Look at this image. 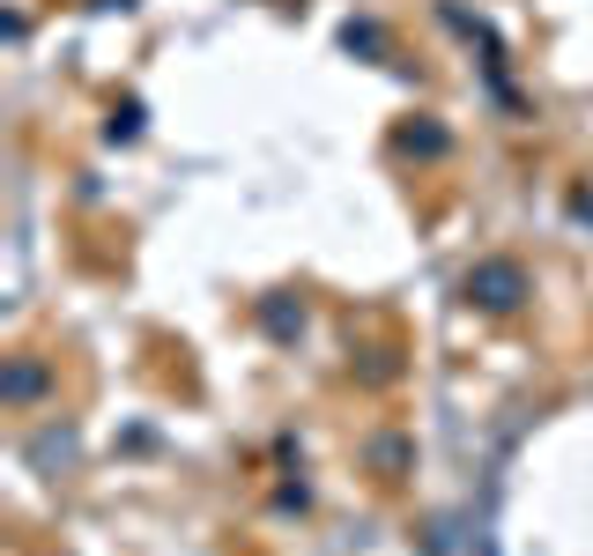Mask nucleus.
Masks as SVG:
<instances>
[{
    "instance_id": "nucleus-1",
    "label": "nucleus",
    "mask_w": 593,
    "mask_h": 556,
    "mask_svg": "<svg viewBox=\"0 0 593 556\" xmlns=\"http://www.w3.org/2000/svg\"><path fill=\"white\" fill-rule=\"evenodd\" d=\"M467 290H482V304H512V290H519V275H512V267H490V275H475Z\"/></svg>"
}]
</instances>
